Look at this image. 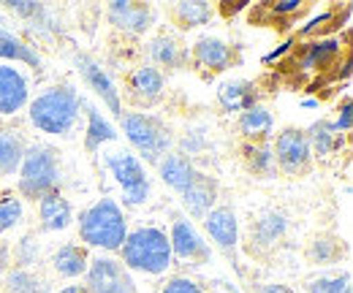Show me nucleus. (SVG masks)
<instances>
[{"instance_id": "nucleus-1", "label": "nucleus", "mask_w": 353, "mask_h": 293, "mask_svg": "<svg viewBox=\"0 0 353 293\" xmlns=\"http://www.w3.org/2000/svg\"><path fill=\"white\" fill-rule=\"evenodd\" d=\"M79 234H82V242H88L90 247L120 250L128 236V223L123 210L112 199H101L88 212H82Z\"/></svg>"}, {"instance_id": "nucleus-2", "label": "nucleus", "mask_w": 353, "mask_h": 293, "mask_svg": "<svg viewBox=\"0 0 353 293\" xmlns=\"http://www.w3.org/2000/svg\"><path fill=\"white\" fill-rule=\"evenodd\" d=\"M123 261L125 269L147 272V274H163L172 266V245L166 231L161 228H139L123 242Z\"/></svg>"}, {"instance_id": "nucleus-3", "label": "nucleus", "mask_w": 353, "mask_h": 293, "mask_svg": "<svg viewBox=\"0 0 353 293\" xmlns=\"http://www.w3.org/2000/svg\"><path fill=\"white\" fill-rule=\"evenodd\" d=\"M79 95L71 87H52L30 103V123L44 133H68L79 120Z\"/></svg>"}, {"instance_id": "nucleus-4", "label": "nucleus", "mask_w": 353, "mask_h": 293, "mask_svg": "<svg viewBox=\"0 0 353 293\" xmlns=\"http://www.w3.org/2000/svg\"><path fill=\"white\" fill-rule=\"evenodd\" d=\"M57 182H60V166H57L54 150L44 144L25 150L19 163V190L28 199H44L49 193H54Z\"/></svg>"}, {"instance_id": "nucleus-5", "label": "nucleus", "mask_w": 353, "mask_h": 293, "mask_svg": "<svg viewBox=\"0 0 353 293\" xmlns=\"http://www.w3.org/2000/svg\"><path fill=\"white\" fill-rule=\"evenodd\" d=\"M120 120H123V130H125L128 141L147 161H158L169 152L172 133L161 120H155L150 114H123Z\"/></svg>"}, {"instance_id": "nucleus-6", "label": "nucleus", "mask_w": 353, "mask_h": 293, "mask_svg": "<svg viewBox=\"0 0 353 293\" xmlns=\"http://www.w3.org/2000/svg\"><path fill=\"white\" fill-rule=\"evenodd\" d=\"M106 168L112 171V176L123 188L128 204L139 207V204L147 201V196H150V179H147L144 166H141V161L136 155H131V152H112V155H106Z\"/></svg>"}, {"instance_id": "nucleus-7", "label": "nucleus", "mask_w": 353, "mask_h": 293, "mask_svg": "<svg viewBox=\"0 0 353 293\" xmlns=\"http://www.w3.org/2000/svg\"><path fill=\"white\" fill-rule=\"evenodd\" d=\"M88 293H136V285L120 261L95 258L88 266Z\"/></svg>"}, {"instance_id": "nucleus-8", "label": "nucleus", "mask_w": 353, "mask_h": 293, "mask_svg": "<svg viewBox=\"0 0 353 293\" xmlns=\"http://www.w3.org/2000/svg\"><path fill=\"white\" fill-rule=\"evenodd\" d=\"M272 152H274L277 163L285 174H302L310 166V158H312L305 130H294V128H288L277 136Z\"/></svg>"}, {"instance_id": "nucleus-9", "label": "nucleus", "mask_w": 353, "mask_h": 293, "mask_svg": "<svg viewBox=\"0 0 353 293\" xmlns=\"http://www.w3.org/2000/svg\"><path fill=\"white\" fill-rule=\"evenodd\" d=\"M204 228H207V234L212 236V242L223 252H228V255L236 252L239 225H236V212L231 210V207H215L204 217Z\"/></svg>"}, {"instance_id": "nucleus-10", "label": "nucleus", "mask_w": 353, "mask_h": 293, "mask_svg": "<svg viewBox=\"0 0 353 293\" xmlns=\"http://www.w3.org/2000/svg\"><path fill=\"white\" fill-rule=\"evenodd\" d=\"M172 245V255L182 258V261H207L210 258V247L204 242V236L196 231V225L190 220H176L169 236Z\"/></svg>"}, {"instance_id": "nucleus-11", "label": "nucleus", "mask_w": 353, "mask_h": 293, "mask_svg": "<svg viewBox=\"0 0 353 293\" xmlns=\"http://www.w3.org/2000/svg\"><path fill=\"white\" fill-rule=\"evenodd\" d=\"M77 65H79V71H82V77H85V82L101 95V101L112 109V114L114 117H123V106H120V95H117V87L114 82L106 77V71L95 63V60H90L88 54H79L77 57Z\"/></svg>"}, {"instance_id": "nucleus-12", "label": "nucleus", "mask_w": 353, "mask_h": 293, "mask_svg": "<svg viewBox=\"0 0 353 293\" xmlns=\"http://www.w3.org/2000/svg\"><path fill=\"white\" fill-rule=\"evenodd\" d=\"M109 19L114 28H120L125 33H144L152 25V8L144 3L114 0V3H109Z\"/></svg>"}, {"instance_id": "nucleus-13", "label": "nucleus", "mask_w": 353, "mask_h": 293, "mask_svg": "<svg viewBox=\"0 0 353 293\" xmlns=\"http://www.w3.org/2000/svg\"><path fill=\"white\" fill-rule=\"evenodd\" d=\"M215 199H218V185H215L212 176H207V174H201V171H199V176L193 179V185L182 193L185 210L190 212L193 217H199V220H204L210 212L215 210Z\"/></svg>"}, {"instance_id": "nucleus-14", "label": "nucleus", "mask_w": 353, "mask_h": 293, "mask_svg": "<svg viewBox=\"0 0 353 293\" xmlns=\"http://www.w3.org/2000/svg\"><path fill=\"white\" fill-rule=\"evenodd\" d=\"M28 103V79L14 65H0V114H14Z\"/></svg>"}, {"instance_id": "nucleus-15", "label": "nucleus", "mask_w": 353, "mask_h": 293, "mask_svg": "<svg viewBox=\"0 0 353 293\" xmlns=\"http://www.w3.org/2000/svg\"><path fill=\"white\" fill-rule=\"evenodd\" d=\"M161 176H163V182H166L172 190L185 193V190L193 185V179L199 176V168L190 163L188 155H166V158L161 161Z\"/></svg>"}, {"instance_id": "nucleus-16", "label": "nucleus", "mask_w": 353, "mask_h": 293, "mask_svg": "<svg viewBox=\"0 0 353 293\" xmlns=\"http://www.w3.org/2000/svg\"><path fill=\"white\" fill-rule=\"evenodd\" d=\"M218 101L225 112H245L256 106V87L245 79H231L223 82L218 90Z\"/></svg>"}, {"instance_id": "nucleus-17", "label": "nucleus", "mask_w": 353, "mask_h": 293, "mask_svg": "<svg viewBox=\"0 0 353 293\" xmlns=\"http://www.w3.org/2000/svg\"><path fill=\"white\" fill-rule=\"evenodd\" d=\"M39 212H41V225H44L46 231H63V228H68L71 220H74L71 204H68L57 190L41 199Z\"/></svg>"}, {"instance_id": "nucleus-18", "label": "nucleus", "mask_w": 353, "mask_h": 293, "mask_svg": "<svg viewBox=\"0 0 353 293\" xmlns=\"http://www.w3.org/2000/svg\"><path fill=\"white\" fill-rule=\"evenodd\" d=\"M196 54V63L204 65V68H215V71H223L228 63H231V49L228 43H223L221 39H201L193 49Z\"/></svg>"}, {"instance_id": "nucleus-19", "label": "nucleus", "mask_w": 353, "mask_h": 293, "mask_svg": "<svg viewBox=\"0 0 353 293\" xmlns=\"http://www.w3.org/2000/svg\"><path fill=\"white\" fill-rule=\"evenodd\" d=\"M90 266L88 252L77 245H63L60 250L54 252V269L63 274V277H79L85 274Z\"/></svg>"}, {"instance_id": "nucleus-20", "label": "nucleus", "mask_w": 353, "mask_h": 293, "mask_svg": "<svg viewBox=\"0 0 353 293\" xmlns=\"http://www.w3.org/2000/svg\"><path fill=\"white\" fill-rule=\"evenodd\" d=\"M114 139H117V130L112 128V123L95 106H88V139H85V147L90 152H95L101 144L114 141Z\"/></svg>"}, {"instance_id": "nucleus-21", "label": "nucleus", "mask_w": 353, "mask_h": 293, "mask_svg": "<svg viewBox=\"0 0 353 293\" xmlns=\"http://www.w3.org/2000/svg\"><path fill=\"white\" fill-rule=\"evenodd\" d=\"M305 136H307L310 152H315V155H329L340 147V136L334 130V123H329V120H318Z\"/></svg>"}, {"instance_id": "nucleus-22", "label": "nucleus", "mask_w": 353, "mask_h": 293, "mask_svg": "<svg viewBox=\"0 0 353 293\" xmlns=\"http://www.w3.org/2000/svg\"><path fill=\"white\" fill-rule=\"evenodd\" d=\"M285 228H288L285 217H283L280 212H269V214H264V217L253 225V239H256V245L269 247V245H274L277 239H283Z\"/></svg>"}, {"instance_id": "nucleus-23", "label": "nucleus", "mask_w": 353, "mask_h": 293, "mask_svg": "<svg viewBox=\"0 0 353 293\" xmlns=\"http://www.w3.org/2000/svg\"><path fill=\"white\" fill-rule=\"evenodd\" d=\"M0 57H6V60H19V63H28V65H33V68L41 65V57H39L28 43L19 41V39L11 36V33H0Z\"/></svg>"}, {"instance_id": "nucleus-24", "label": "nucleus", "mask_w": 353, "mask_h": 293, "mask_svg": "<svg viewBox=\"0 0 353 293\" xmlns=\"http://www.w3.org/2000/svg\"><path fill=\"white\" fill-rule=\"evenodd\" d=\"M22 155H25L22 141L14 133L0 130V174H14L22 163Z\"/></svg>"}, {"instance_id": "nucleus-25", "label": "nucleus", "mask_w": 353, "mask_h": 293, "mask_svg": "<svg viewBox=\"0 0 353 293\" xmlns=\"http://www.w3.org/2000/svg\"><path fill=\"white\" fill-rule=\"evenodd\" d=\"M239 130L245 136H266L272 130V114L266 112L264 106H253V109H245L242 117H239Z\"/></svg>"}, {"instance_id": "nucleus-26", "label": "nucleus", "mask_w": 353, "mask_h": 293, "mask_svg": "<svg viewBox=\"0 0 353 293\" xmlns=\"http://www.w3.org/2000/svg\"><path fill=\"white\" fill-rule=\"evenodd\" d=\"M131 84L139 95H144V98H158L161 90H163V74H161L158 68H139V71L133 74Z\"/></svg>"}, {"instance_id": "nucleus-27", "label": "nucleus", "mask_w": 353, "mask_h": 293, "mask_svg": "<svg viewBox=\"0 0 353 293\" xmlns=\"http://www.w3.org/2000/svg\"><path fill=\"white\" fill-rule=\"evenodd\" d=\"M176 17H179L188 28H199V25H207V22H210L212 8H210V3H201V0L176 3Z\"/></svg>"}, {"instance_id": "nucleus-28", "label": "nucleus", "mask_w": 353, "mask_h": 293, "mask_svg": "<svg viewBox=\"0 0 353 293\" xmlns=\"http://www.w3.org/2000/svg\"><path fill=\"white\" fill-rule=\"evenodd\" d=\"M337 49H340V43L334 41V39L310 43L307 54H305V60H302V68H305V71H312L315 65H323L326 60H332V57L337 54Z\"/></svg>"}, {"instance_id": "nucleus-29", "label": "nucleus", "mask_w": 353, "mask_h": 293, "mask_svg": "<svg viewBox=\"0 0 353 293\" xmlns=\"http://www.w3.org/2000/svg\"><path fill=\"white\" fill-rule=\"evenodd\" d=\"M150 54H152V60L158 65H166V68H172V65L179 63L176 43L172 39H166V36H161V39H155V41L150 43Z\"/></svg>"}, {"instance_id": "nucleus-30", "label": "nucleus", "mask_w": 353, "mask_h": 293, "mask_svg": "<svg viewBox=\"0 0 353 293\" xmlns=\"http://www.w3.org/2000/svg\"><path fill=\"white\" fill-rule=\"evenodd\" d=\"M8 291L11 293H46V285L33 277L30 272H14L8 277Z\"/></svg>"}, {"instance_id": "nucleus-31", "label": "nucleus", "mask_w": 353, "mask_h": 293, "mask_svg": "<svg viewBox=\"0 0 353 293\" xmlns=\"http://www.w3.org/2000/svg\"><path fill=\"white\" fill-rule=\"evenodd\" d=\"M248 166L259 174H269L272 166H274V152L269 144H261V147H248Z\"/></svg>"}, {"instance_id": "nucleus-32", "label": "nucleus", "mask_w": 353, "mask_h": 293, "mask_svg": "<svg viewBox=\"0 0 353 293\" xmlns=\"http://www.w3.org/2000/svg\"><path fill=\"white\" fill-rule=\"evenodd\" d=\"M22 220V201L19 199H3L0 201V234L14 228Z\"/></svg>"}, {"instance_id": "nucleus-33", "label": "nucleus", "mask_w": 353, "mask_h": 293, "mask_svg": "<svg viewBox=\"0 0 353 293\" xmlns=\"http://www.w3.org/2000/svg\"><path fill=\"white\" fill-rule=\"evenodd\" d=\"M310 293H351V277L315 280V283L310 285Z\"/></svg>"}, {"instance_id": "nucleus-34", "label": "nucleus", "mask_w": 353, "mask_h": 293, "mask_svg": "<svg viewBox=\"0 0 353 293\" xmlns=\"http://www.w3.org/2000/svg\"><path fill=\"white\" fill-rule=\"evenodd\" d=\"M161 293H204V291L193 280H188V277H174V280L166 283V288Z\"/></svg>"}, {"instance_id": "nucleus-35", "label": "nucleus", "mask_w": 353, "mask_h": 293, "mask_svg": "<svg viewBox=\"0 0 353 293\" xmlns=\"http://www.w3.org/2000/svg\"><path fill=\"white\" fill-rule=\"evenodd\" d=\"M8 8L17 11V14H22V17H39L44 11L41 3H33V0H11Z\"/></svg>"}, {"instance_id": "nucleus-36", "label": "nucleus", "mask_w": 353, "mask_h": 293, "mask_svg": "<svg viewBox=\"0 0 353 293\" xmlns=\"http://www.w3.org/2000/svg\"><path fill=\"white\" fill-rule=\"evenodd\" d=\"M353 120H351V101H345L343 103V112H340V120L334 123V130L340 133V130H351Z\"/></svg>"}, {"instance_id": "nucleus-37", "label": "nucleus", "mask_w": 353, "mask_h": 293, "mask_svg": "<svg viewBox=\"0 0 353 293\" xmlns=\"http://www.w3.org/2000/svg\"><path fill=\"white\" fill-rule=\"evenodd\" d=\"M296 8H299V0H280V3H274V14H291Z\"/></svg>"}, {"instance_id": "nucleus-38", "label": "nucleus", "mask_w": 353, "mask_h": 293, "mask_svg": "<svg viewBox=\"0 0 353 293\" xmlns=\"http://www.w3.org/2000/svg\"><path fill=\"white\" fill-rule=\"evenodd\" d=\"M288 49H291V41H288V43H283V46H280V49H274V52H269V54H266V57H264V63H274V60H277L280 54H285Z\"/></svg>"}, {"instance_id": "nucleus-39", "label": "nucleus", "mask_w": 353, "mask_h": 293, "mask_svg": "<svg viewBox=\"0 0 353 293\" xmlns=\"http://www.w3.org/2000/svg\"><path fill=\"white\" fill-rule=\"evenodd\" d=\"M329 17H332V14H321V17H318V19H312V22H310V25H305V33H310V30H315V28H318V25H321V22H326V19H329Z\"/></svg>"}, {"instance_id": "nucleus-40", "label": "nucleus", "mask_w": 353, "mask_h": 293, "mask_svg": "<svg viewBox=\"0 0 353 293\" xmlns=\"http://www.w3.org/2000/svg\"><path fill=\"white\" fill-rule=\"evenodd\" d=\"M261 293H294L291 288H285V285H266Z\"/></svg>"}, {"instance_id": "nucleus-41", "label": "nucleus", "mask_w": 353, "mask_h": 293, "mask_svg": "<svg viewBox=\"0 0 353 293\" xmlns=\"http://www.w3.org/2000/svg\"><path fill=\"white\" fill-rule=\"evenodd\" d=\"M60 293H88V288H82V285H68V288H63Z\"/></svg>"}]
</instances>
